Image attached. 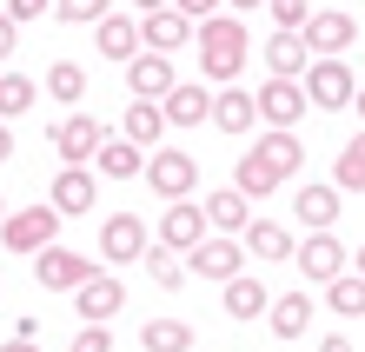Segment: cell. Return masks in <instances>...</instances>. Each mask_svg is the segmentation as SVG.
Returning <instances> with one entry per match:
<instances>
[{
  "label": "cell",
  "instance_id": "9c48e42d",
  "mask_svg": "<svg viewBox=\"0 0 365 352\" xmlns=\"http://www.w3.org/2000/svg\"><path fill=\"white\" fill-rule=\"evenodd\" d=\"M186 259H192V273H200V279H232V273L246 266V246H240L232 233H220V239L206 233V239H200V246H192Z\"/></svg>",
  "mask_w": 365,
  "mask_h": 352
},
{
  "label": "cell",
  "instance_id": "30bf717a",
  "mask_svg": "<svg viewBox=\"0 0 365 352\" xmlns=\"http://www.w3.org/2000/svg\"><path fill=\"white\" fill-rule=\"evenodd\" d=\"M87 273H93V266H87L80 253H67V246H40V253H34V279L47 286V293H73Z\"/></svg>",
  "mask_w": 365,
  "mask_h": 352
},
{
  "label": "cell",
  "instance_id": "74e56055",
  "mask_svg": "<svg viewBox=\"0 0 365 352\" xmlns=\"http://www.w3.org/2000/svg\"><path fill=\"white\" fill-rule=\"evenodd\" d=\"M266 7H272V20H279V27H299V20L312 14L306 0H266Z\"/></svg>",
  "mask_w": 365,
  "mask_h": 352
},
{
  "label": "cell",
  "instance_id": "44dd1931",
  "mask_svg": "<svg viewBox=\"0 0 365 352\" xmlns=\"http://www.w3.org/2000/svg\"><path fill=\"white\" fill-rule=\"evenodd\" d=\"M246 253L252 259H292V233L279 226V219H246Z\"/></svg>",
  "mask_w": 365,
  "mask_h": 352
},
{
  "label": "cell",
  "instance_id": "2e32d148",
  "mask_svg": "<svg viewBox=\"0 0 365 352\" xmlns=\"http://www.w3.org/2000/svg\"><path fill=\"white\" fill-rule=\"evenodd\" d=\"M93 40H100V54H106V60H120V67H126V60L140 54V20H126V14L106 7V14L93 20Z\"/></svg>",
  "mask_w": 365,
  "mask_h": 352
},
{
  "label": "cell",
  "instance_id": "7dc6e473",
  "mask_svg": "<svg viewBox=\"0 0 365 352\" xmlns=\"http://www.w3.org/2000/svg\"><path fill=\"white\" fill-rule=\"evenodd\" d=\"M133 7H140V14H146V7H166V0H133Z\"/></svg>",
  "mask_w": 365,
  "mask_h": 352
},
{
  "label": "cell",
  "instance_id": "d590c367",
  "mask_svg": "<svg viewBox=\"0 0 365 352\" xmlns=\"http://www.w3.org/2000/svg\"><path fill=\"white\" fill-rule=\"evenodd\" d=\"M67 352H113V333H106L100 319H87V326L73 333V346H67Z\"/></svg>",
  "mask_w": 365,
  "mask_h": 352
},
{
  "label": "cell",
  "instance_id": "8d00e7d4",
  "mask_svg": "<svg viewBox=\"0 0 365 352\" xmlns=\"http://www.w3.org/2000/svg\"><path fill=\"white\" fill-rule=\"evenodd\" d=\"M53 14H60V20H73V27H87V20L106 14V0H53Z\"/></svg>",
  "mask_w": 365,
  "mask_h": 352
},
{
  "label": "cell",
  "instance_id": "b9f144b4",
  "mask_svg": "<svg viewBox=\"0 0 365 352\" xmlns=\"http://www.w3.org/2000/svg\"><path fill=\"white\" fill-rule=\"evenodd\" d=\"M319 352H352V339H346V333H332V339H319Z\"/></svg>",
  "mask_w": 365,
  "mask_h": 352
},
{
  "label": "cell",
  "instance_id": "3957f363",
  "mask_svg": "<svg viewBox=\"0 0 365 352\" xmlns=\"http://www.w3.org/2000/svg\"><path fill=\"white\" fill-rule=\"evenodd\" d=\"M53 233H60V213L53 206H27V213H0V246L7 253H40V246H53Z\"/></svg>",
  "mask_w": 365,
  "mask_h": 352
},
{
  "label": "cell",
  "instance_id": "ac0fdd59",
  "mask_svg": "<svg viewBox=\"0 0 365 352\" xmlns=\"http://www.w3.org/2000/svg\"><path fill=\"white\" fill-rule=\"evenodd\" d=\"M206 106H212V94H206V86H186V80H173V86L160 94L166 126H200V120H206Z\"/></svg>",
  "mask_w": 365,
  "mask_h": 352
},
{
  "label": "cell",
  "instance_id": "d6986e66",
  "mask_svg": "<svg viewBox=\"0 0 365 352\" xmlns=\"http://www.w3.org/2000/svg\"><path fill=\"white\" fill-rule=\"evenodd\" d=\"M206 120L220 126V134H246V126L259 120V106H252V94H246V86H226V94L206 106Z\"/></svg>",
  "mask_w": 365,
  "mask_h": 352
},
{
  "label": "cell",
  "instance_id": "9a60e30c",
  "mask_svg": "<svg viewBox=\"0 0 365 352\" xmlns=\"http://www.w3.org/2000/svg\"><path fill=\"white\" fill-rule=\"evenodd\" d=\"M292 253H299V273H306V279H319V286H326L332 273H346V246L332 239V226H319L306 246H292Z\"/></svg>",
  "mask_w": 365,
  "mask_h": 352
},
{
  "label": "cell",
  "instance_id": "6da1fadb",
  "mask_svg": "<svg viewBox=\"0 0 365 352\" xmlns=\"http://www.w3.org/2000/svg\"><path fill=\"white\" fill-rule=\"evenodd\" d=\"M246 54H252L246 20H232V14H206L200 20V74L206 80H240Z\"/></svg>",
  "mask_w": 365,
  "mask_h": 352
},
{
  "label": "cell",
  "instance_id": "4dcf8cb0",
  "mask_svg": "<svg viewBox=\"0 0 365 352\" xmlns=\"http://www.w3.org/2000/svg\"><path fill=\"white\" fill-rule=\"evenodd\" d=\"M200 213H206V226L240 233V226H246V193H240V186H226V193H212V200H206Z\"/></svg>",
  "mask_w": 365,
  "mask_h": 352
},
{
  "label": "cell",
  "instance_id": "c3c4849f",
  "mask_svg": "<svg viewBox=\"0 0 365 352\" xmlns=\"http://www.w3.org/2000/svg\"><path fill=\"white\" fill-rule=\"evenodd\" d=\"M359 273H365V246H359Z\"/></svg>",
  "mask_w": 365,
  "mask_h": 352
},
{
  "label": "cell",
  "instance_id": "7402d4cb",
  "mask_svg": "<svg viewBox=\"0 0 365 352\" xmlns=\"http://www.w3.org/2000/svg\"><path fill=\"white\" fill-rule=\"evenodd\" d=\"M252 153H259V160L279 173V180H286V173H299V160H306V146H299V134H292V126H272V134L252 146Z\"/></svg>",
  "mask_w": 365,
  "mask_h": 352
},
{
  "label": "cell",
  "instance_id": "e0dca14e",
  "mask_svg": "<svg viewBox=\"0 0 365 352\" xmlns=\"http://www.w3.org/2000/svg\"><path fill=\"white\" fill-rule=\"evenodd\" d=\"M126 86H133V100H160L166 86H173V60L153 54V47L133 54V60H126Z\"/></svg>",
  "mask_w": 365,
  "mask_h": 352
},
{
  "label": "cell",
  "instance_id": "ba28073f",
  "mask_svg": "<svg viewBox=\"0 0 365 352\" xmlns=\"http://www.w3.org/2000/svg\"><path fill=\"white\" fill-rule=\"evenodd\" d=\"M100 140H106V126H100L93 114H67V120L53 126V153H60V160H67V166H87Z\"/></svg>",
  "mask_w": 365,
  "mask_h": 352
},
{
  "label": "cell",
  "instance_id": "f546056e",
  "mask_svg": "<svg viewBox=\"0 0 365 352\" xmlns=\"http://www.w3.org/2000/svg\"><path fill=\"white\" fill-rule=\"evenodd\" d=\"M332 186L339 193H365V134H352L346 153L332 160Z\"/></svg>",
  "mask_w": 365,
  "mask_h": 352
},
{
  "label": "cell",
  "instance_id": "836d02e7",
  "mask_svg": "<svg viewBox=\"0 0 365 352\" xmlns=\"http://www.w3.org/2000/svg\"><path fill=\"white\" fill-rule=\"evenodd\" d=\"M47 94L60 106H80V100H87V74H80L73 60H53V67H47Z\"/></svg>",
  "mask_w": 365,
  "mask_h": 352
},
{
  "label": "cell",
  "instance_id": "ee69618b",
  "mask_svg": "<svg viewBox=\"0 0 365 352\" xmlns=\"http://www.w3.org/2000/svg\"><path fill=\"white\" fill-rule=\"evenodd\" d=\"M0 352H40L34 339H7V346H0Z\"/></svg>",
  "mask_w": 365,
  "mask_h": 352
},
{
  "label": "cell",
  "instance_id": "5b68a950",
  "mask_svg": "<svg viewBox=\"0 0 365 352\" xmlns=\"http://www.w3.org/2000/svg\"><path fill=\"white\" fill-rule=\"evenodd\" d=\"M146 186H153L160 200H186V193L200 186V160H192V153H180V146H166V153H153V160H146Z\"/></svg>",
  "mask_w": 365,
  "mask_h": 352
},
{
  "label": "cell",
  "instance_id": "8fae6325",
  "mask_svg": "<svg viewBox=\"0 0 365 352\" xmlns=\"http://www.w3.org/2000/svg\"><path fill=\"white\" fill-rule=\"evenodd\" d=\"M73 299H80V319H120V306H126V286L113 279V273H87L73 286Z\"/></svg>",
  "mask_w": 365,
  "mask_h": 352
},
{
  "label": "cell",
  "instance_id": "83f0119b",
  "mask_svg": "<svg viewBox=\"0 0 365 352\" xmlns=\"http://www.w3.org/2000/svg\"><path fill=\"white\" fill-rule=\"evenodd\" d=\"M140 266H146V279H153L160 293H180V286H186V259H180L173 246H146Z\"/></svg>",
  "mask_w": 365,
  "mask_h": 352
},
{
  "label": "cell",
  "instance_id": "60d3db41",
  "mask_svg": "<svg viewBox=\"0 0 365 352\" xmlns=\"http://www.w3.org/2000/svg\"><path fill=\"white\" fill-rule=\"evenodd\" d=\"M7 54H14V20L0 14V60H7Z\"/></svg>",
  "mask_w": 365,
  "mask_h": 352
},
{
  "label": "cell",
  "instance_id": "e575fe53",
  "mask_svg": "<svg viewBox=\"0 0 365 352\" xmlns=\"http://www.w3.org/2000/svg\"><path fill=\"white\" fill-rule=\"evenodd\" d=\"M34 106V80L27 74H0V120H20Z\"/></svg>",
  "mask_w": 365,
  "mask_h": 352
},
{
  "label": "cell",
  "instance_id": "277c9868",
  "mask_svg": "<svg viewBox=\"0 0 365 352\" xmlns=\"http://www.w3.org/2000/svg\"><path fill=\"white\" fill-rule=\"evenodd\" d=\"M153 246L140 226V213H106V226H100V259L106 266H140V253Z\"/></svg>",
  "mask_w": 365,
  "mask_h": 352
},
{
  "label": "cell",
  "instance_id": "7a4b0ae2",
  "mask_svg": "<svg viewBox=\"0 0 365 352\" xmlns=\"http://www.w3.org/2000/svg\"><path fill=\"white\" fill-rule=\"evenodd\" d=\"M352 67L339 54H319L312 67H306V106H319V114H339V106H352Z\"/></svg>",
  "mask_w": 365,
  "mask_h": 352
},
{
  "label": "cell",
  "instance_id": "d6a6232c",
  "mask_svg": "<svg viewBox=\"0 0 365 352\" xmlns=\"http://www.w3.org/2000/svg\"><path fill=\"white\" fill-rule=\"evenodd\" d=\"M232 186H240V193H246V200H266V193L279 186V173H272V166L259 160V153H246V160H240V166H232Z\"/></svg>",
  "mask_w": 365,
  "mask_h": 352
},
{
  "label": "cell",
  "instance_id": "8992f818",
  "mask_svg": "<svg viewBox=\"0 0 365 352\" xmlns=\"http://www.w3.org/2000/svg\"><path fill=\"white\" fill-rule=\"evenodd\" d=\"M252 106H259L266 126H299V114H306V86L286 80V74H272L259 94H252Z\"/></svg>",
  "mask_w": 365,
  "mask_h": 352
},
{
  "label": "cell",
  "instance_id": "bcb514c9",
  "mask_svg": "<svg viewBox=\"0 0 365 352\" xmlns=\"http://www.w3.org/2000/svg\"><path fill=\"white\" fill-rule=\"evenodd\" d=\"M352 106H359V120H365V86H359V94H352Z\"/></svg>",
  "mask_w": 365,
  "mask_h": 352
},
{
  "label": "cell",
  "instance_id": "1f68e13d",
  "mask_svg": "<svg viewBox=\"0 0 365 352\" xmlns=\"http://www.w3.org/2000/svg\"><path fill=\"white\" fill-rule=\"evenodd\" d=\"M299 219L319 233V226H332L339 219V186H299Z\"/></svg>",
  "mask_w": 365,
  "mask_h": 352
},
{
  "label": "cell",
  "instance_id": "cb8c5ba5",
  "mask_svg": "<svg viewBox=\"0 0 365 352\" xmlns=\"http://www.w3.org/2000/svg\"><path fill=\"white\" fill-rule=\"evenodd\" d=\"M326 306L339 319H365V273H332L326 279Z\"/></svg>",
  "mask_w": 365,
  "mask_h": 352
},
{
  "label": "cell",
  "instance_id": "ab89813d",
  "mask_svg": "<svg viewBox=\"0 0 365 352\" xmlns=\"http://www.w3.org/2000/svg\"><path fill=\"white\" fill-rule=\"evenodd\" d=\"M166 7H180V14L192 20V27H200V20H206V14H220V0H166Z\"/></svg>",
  "mask_w": 365,
  "mask_h": 352
},
{
  "label": "cell",
  "instance_id": "4fadbf2b",
  "mask_svg": "<svg viewBox=\"0 0 365 352\" xmlns=\"http://www.w3.org/2000/svg\"><path fill=\"white\" fill-rule=\"evenodd\" d=\"M352 14H306L299 20V40H306V54H346L352 47Z\"/></svg>",
  "mask_w": 365,
  "mask_h": 352
},
{
  "label": "cell",
  "instance_id": "603a6c76",
  "mask_svg": "<svg viewBox=\"0 0 365 352\" xmlns=\"http://www.w3.org/2000/svg\"><path fill=\"white\" fill-rule=\"evenodd\" d=\"M220 286H226V319H259V313H266V299H272L252 273H246V279L232 273V279H220Z\"/></svg>",
  "mask_w": 365,
  "mask_h": 352
},
{
  "label": "cell",
  "instance_id": "681fc988",
  "mask_svg": "<svg viewBox=\"0 0 365 352\" xmlns=\"http://www.w3.org/2000/svg\"><path fill=\"white\" fill-rule=\"evenodd\" d=\"M0 213H7V200H0Z\"/></svg>",
  "mask_w": 365,
  "mask_h": 352
},
{
  "label": "cell",
  "instance_id": "f1b7e54d",
  "mask_svg": "<svg viewBox=\"0 0 365 352\" xmlns=\"http://www.w3.org/2000/svg\"><path fill=\"white\" fill-rule=\"evenodd\" d=\"M140 346L146 352H192V326L186 319H146L140 326Z\"/></svg>",
  "mask_w": 365,
  "mask_h": 352
},
{
  "label": "cell",
  "instance_id": "f6af8a7d",
  "mask_svg": "<svg viewBox=\"0 0 365 352\" xmlns=\"http://www.w3.org/2000/svg\"><path fill=\"white\" fill-rule=\"evenodd\" d=\"M226 7H240V14H252V7H266V0H226Z\"/></svg>",
  "mask_w": 365,
  "mask_h": 352
},
{
  "label": "cell",
  "instance_id": "5bb4252c",
  "mask_svg": "<svg viewBox=\"0 0 365 352\" xmlns=\"http://www.w3.org/2000/svg\"><path fill=\"white\" fill-rule=\"evenodd\" d=\"M93 200H100L93 173H87V166H60V180H53V213H60V219H87Z\"/></svg>",
  "mask_w": 365,
  "mask_h": 352
},
{
  "label": "cell",
  "instance_id": "7c38bea8",
  "mask_svg": "<svg viewBox=\"0 0 365 352\" xmlns=\"http://www.w3.org/2000/svg\"><path fill=\"white\" fill-rule=\"evenodd\" d=\"M206 233H212V226H206V213L192 206V200H173V206H166V219H160V246H173L180 259L200 246Z\"/></svg>",
  "mask_w": 365,
  "mask_h": 352
},
{
  "label": "cell",
  "instance_id": "f35d334b",
  "mask_svg": "<svg viewBox=\"0 0 365 352\" xmlns=\"http://www.w3.org/2000/svg\"><path fill=\"white\" fill-rule=\"evenodd\" d=\"M40 14H53V0H7V20L20 27V20H40Z\"/></svg>",
  "mask_w": 365,
  "mask_h": 352
},
{
  "label": "cell",
  "instance_id": "ffe728a7",
  "mask_svg": "<svg viewBox=\"0 0 365 352\" xmlns=\"http://www.w3.org/2000/svg\"><path fill=\"white\" fill-rule=\"evenodd\" d=\"M266 326H272V333L279 339H299V333H306V326H312V299L306 293H279V299H266Z\"/></svg>",
  "mask_w": 365,
  "mask_h": 352
},
{
  "label": "cell",
  "instance_id": "4316f807",
  "mask_svg": "<svg viewBox=\"0 0 365 352\" xmlns=\"http://www.w3.org/2000/svg\"><path fill=\"white\" fill-rule=\"evenodd\" d=\"M93 166L106 173V180H133V173H140V146L126 140V134H120V140H100V146H93Z\"/></svg>",
  "mask_w": 365,
  "mask_h": 352
},
{
  "label": "cell",
  "instance_id": "52a82bcc",
  "mask_svg": "<svg viewBox=\"0 0 365 352\" xmlns=\"http://www.w3.org/2000/svg\"><path fill=\"white\" fill-rule=\"evenodd\" d=\"M192 40V20L180 7H146L140 14V47H153V54H180Z\"/></svg>",
  "mask_w": 365,
  "mask_h": 352
},
{
  "label": "cell",
  "instance_id": "484cf974",
  "mask_svg": "<svg viewBox=\"0 0 365 352\" xmlns=\"http://www.w3.org/2000/svg\"><path fill=\"white\" fill-rule=\"evenodd\" d=\"M266 67L286 74V80H299V67H306V40H299V27H279L266 40Z\"/></svg>",
  "mask_w": 365,
  "mask_h": 352
},
{
  "label": "cell",
  "instance_id": "7bdbcfd3",
  "mask_svg": "<svg viewBox=\"0 0 365 352\" xmlns=\"http://www.w3.org/2000/svg\"><path fill=\"white\" fill-rule=\"evenodd\" d=\"M0 160H14V134H7V120H0Z\"/></svg>",
  "mask_w": 365,
  "mask_h": 352
},
{
  "label": "cell",
  "instance_id": "d4e9b609",
  "mask_svg": "<svg viewBox=\"0 0 365 352\" xmlns=\"http://www.w3.org/2000/svg\"><path fill=\"white\" fill-rule=\"evenodd\" d=\"M120 134L133 140V146H153L166 134V114H160V100H133L126 106V120H120Z\"/></svg>",
  "mask_w": 365,
  "mask_h": 352
}]
</instances>
